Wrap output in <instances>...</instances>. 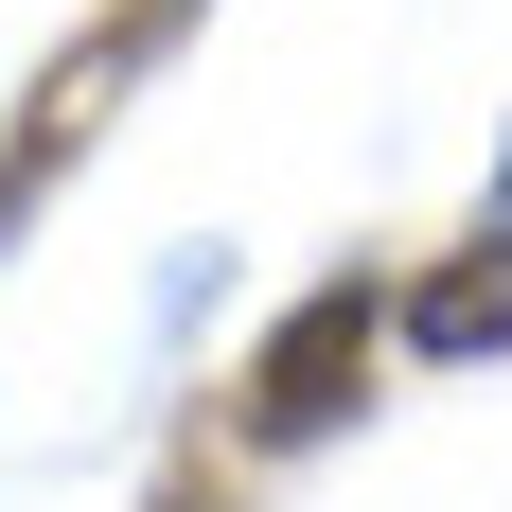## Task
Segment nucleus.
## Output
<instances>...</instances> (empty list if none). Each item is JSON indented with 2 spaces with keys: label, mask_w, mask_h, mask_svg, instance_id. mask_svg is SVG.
I'll list each match as a JSON object with an SVG mask.
<instances>
[{
  "label": "nucleus",
  "mask_w": 512,
  "mask_h": 512,
  "mask_svg": "<svg viewBox=\"0 0 512 512\" xmlns=\"http://www.w3.org/2000/svg\"><path fill=\"white\" fill-rule=\"evenodd\" d=\"M371 354H389V283L371 265H336V283H301V301L265 318V354H248V460H301V442H336V424L371 407Z\"/></svg>",
  "instance_id": "nucleus-1"
},
{
  "label": "nucleus",
  "mask_w": 512,
  "mask_h": 512,
  "mask_svg": "<svg viewBox=\"0 0 512 512\" xmlns=\"http://www.w3.org/2000/svg\"><path fill=\"white\" fill-rule=\"evenodd\" d=\"M142 512H230V495H212V460H177V477H159Z\"/></svg>",
  "instance_id": "nucleus-4"
},
{
  "label": "nucleus",
  "mask_w": 512,
  "mask_h": 512,
  "mask_svg": "<svg viewBox=\"0 0 512 512\" xmlns=\"http://www.w3.org/2000/svg\"><path fill=\"white\" fill-rule=\"evenodd\" d=\"M389 336H407V354H512V248H460L442 265V283H407V301H389Z\"/></svg>",
  "instance_id": "nucleus-3"
},
{
  "label": "nucleus",
  "mask_w": 512,
  "mask_h": 512,
  "mask_svg": "<svg viewBox=\"0 0 512 512\" xmlns=\"http://www.w3.org/2000/svg\"><path fill=\"white\" fill-rule=\"evenodd\" d=\"M212 0H106L89 36L53 53L36 71V106H18V142H0V248H18V212L53 195V177H71V159H89V124H106V89H124V71H159V53L195 36Z\"/></svg>",
  "instance_id": "nucleus-2"
},
{
  "label": "nucleus",
  "mask_w": 512,
  "mask_h": 512,
  "mask_svg": "<svg viewBox=\"0 0 512 512\" xmlns=\"http://www.w3.org/2000/svg\"><path fill=\"white\" fill-rule=\"evenodd\" d=\"M477 248H512V177H495V212H477Z\"/></svg>",
  "instance_id": "nucleus-5"
}]
</instances>
